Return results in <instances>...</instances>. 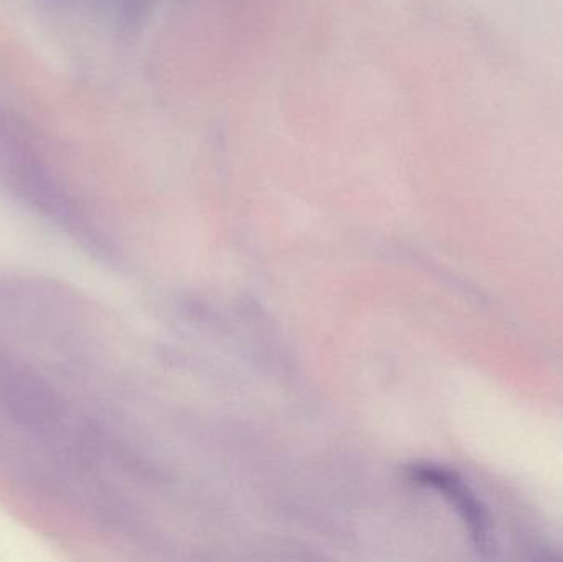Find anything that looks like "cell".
Segmentation results:
<instances>
[{
  "label": "cell",
  "mask_w": 563,
  "mask_h": 562,
  "mask_svg": "<svg viewBox=\"0 0 563 562\" xmlns=\"http://www.w3.org/2000/svg\"><path fill=\"white\" fill-rule=\"evenodd\" d=\"M0 408L25 426H48L62 415V403L48 382L25 363L0 352Z\"/></svg>",
  "instance_id": "6da1fadb"
},
{
  "label": "cell",
  "mask_w": 563,
  "mask_h": 562,
  "mask_svg": "<svg viewBox=\"0 0 563 562\" xmlns=\"http://www.w3.org/2000/svg\"><path fill=\"white\" fill-rule=\"evenodd\" d=\"M416 474L420 481L439 488L452 500L459 514H462V518L465 520L478 550L485 551V553L492 550V527H489L488 518H486L482 505L476 502L475 495H472V492L455 475L449 474V472L439 471V469H422V471H417Z\"/></svg>",
  "instance_id": "7a4b0ae2"
}]
</instances>
